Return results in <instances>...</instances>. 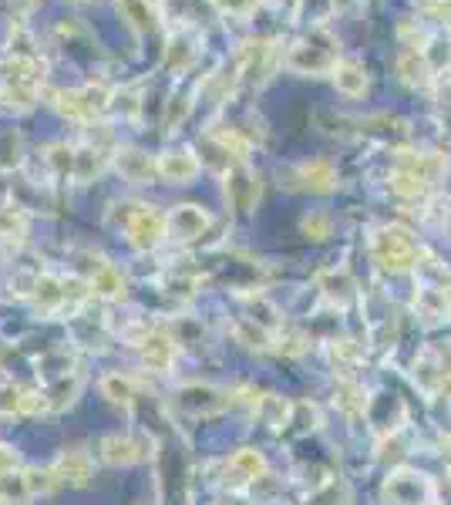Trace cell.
Here are the masks:
<instances>
[{
    "instance_id": "7c38bea8",
    "label": "cell",
    "mask_w": 451,
    "mask_h": 505,
    "mask_svg": "<svg viewBox=\"0 0 451 505\" xmlns=\"http://www.w3.org/2000/svg\"><path fill=\"white\" fill-rule=\"evenodd\" d=\"M138 354H142V364H146L148 371L169 374L175 364V354H179V341L152 327V331L138 341Z\"/></svg>"
},
{
    "instance_id": "9a60e30c",
    "label": "cell",
    "mask_w": 451,
    "mask_h": 505,
    "mask_svg": "<svg viewBox=\"0 0 451 505\" xmlns=\"http://www.w3.org/2000/svg\"><path fill=\"white\" fill-rule=\"evenodd\" d=\"M34 412H48L40 391H27V387L13 385V381H0V418L34 414Z\"/></svg>"
},
{
    "instance_id": "c3c4849f",
    "label": "cell",
    "mask_w": 451,
    "mask_h": 505,
    "mask_svg": "<svg viewBox=\"0 0 451 505\" xmlns=\"http://www.w3.org/2000/svg\"><path fill=\"white\" fill-rule=\"evenodd\" d=\"M331 354H333V360H358L360 358L354 341H333Z\"/></svg>"
},
{
    "instance_id": "d6986e66",
    "label": "cell",
    "mask_w": 451,
    "mask_h": 505,
    "mask_svg": "<svg viewBox=\"0 0 451 505\" xmlns=\"http://www.w3.org/2000/svg\"><path fill=\"white\" fill-rule=\"evenodd\" d=\"M398 169L425 179L431 186V182H438L441 175L448 173V159L438 155V152H398Z\"/></svg>"
},
{
    "instance_id": "6da1fadb",
    "label": "cell",
    "mask_w": 451,
    "mask_h": 505,
    "mask_svg": "<svg viewBox=\"0 0 451 505\" xmlns=\"http://www.w3.org/2000/svg\"><path fill=\"white\" fill-rule=\"evenodd\" d=\"M108 223H111V226L125 229V240L132 243L138 252L159 250L162 243L169 240V223H165V216H162L159 209H152V206L121 202V206H115V209H111Z\"/></svg>"
},
{
    "instance_id": "836d02e7",
    "label": "cell",
    "mask_w": 451,
    "mask_h": 505,
    "mask_svg": "<svg viewBox=\"0 0 451 505\" xmlns=\"http://www.w3.org/2000/svg\"><path fill=\"white\" fill-rule=\"evenodd\" d=\"M199 40L192 38V34H175L172 40H169V51H165V65L175 67V71H182V67H189L192 61H196V54H199V48H196Z\"/></svg>"
},
{
    "instance_id": "83f0119b",
    "label": "cell",
    "mask_w": 451,
    "mask_h": 505,
    "mask_svg": "<svg viewBox=\"0 0 451 505\" xmlns=\"http://www.w3.org/2000/svg\"><path fill=\"white\" fill-rule=\"evenodd\" d=\"M226 472H233L239 482H260V479H266L270 465H266V455L260 452V448H239V452L229 458V468H226Z\"/></svg>"
},
{
    "instance_id": "3957f363",
    "label": "cell",
    "mask_w": 451,
    "mask_h": 505,
    "mask_svg": "<svg viewBox=\"0 0 451 505\" xmlns=\"http://www.w3.org/2000/svg\"><path fill=\"white\" fill-rule=\"evenodd\" d=\"M421 246L404 226H377L371 233V256L385 273H404L414 270Z\"/></svg>"
},
{
    "instance_id": "d590c367",
    "label": "cell",
    "mask_w": 451,
    "mask_h": 505,
    "mask_svg": "<svg viewBox=\"0 0 451 505\" xmlns=\"http://www.w3.org/2000/svg\"><path fill=\"white\" fill-rule=\"evenodd\" d=\"M425 58L431 61L435 67V75L438 71H448L451 67V31H438V34H428V44H425Z\"/></svg>"
},
{
    "instance_id": "30bf717a",
    "label": "cell",
    "mask_w": 451,
    "mask_h": 505,
    "mask_svg": "<svg viewBox=\"0 0 451 505\" xmlns=\"http://www.w3.org/2000/svg\"><path fill=\"white\" fill-rule=\"evenodd\" d=\"M165 223H169V240L192 243V240H202V236H206V229L213 226V216L206 213L202 206L182 202V206H175L172 213L165 216Z\"/></svg>"
},
{
    "instance_id": "816d5d0a",
    "label": "cell",
    "mask_w": 451,
    "mask_h": 505,
    "mask_svg": "<svg viewBox=\"0 0 451 505\" xmlns=\"http://www.w3.org/2000/svg\"><path fill=\"white\" fill-rule=\"evenodd\" d=\"M4 4H7L13 13H27L31 7H34V0H4Z\"/></svg>"
},
{
    "instance_id": "603a6c76",
    "label": "cell",
    "mask_w": 451,
    "mask_h": 505,
    "mask_svg": "<svg viewBox=\"0 0 451 505\" xmlns=\"http://www.w3.org/2000/svg\"><path fill=\"white\" fill-rule=\"evenodd\" d=\"M40 81L38 78H7L0 88V102L11 108V111H31L38 105Z\"/></svg>"
},
{
    "instance_id": "52a82bcc",
    "label": "cell",
    "mask_w": 451,
    "mask_h": 505,
    "mask_svg": "<svg viewBox=\"0 0 451 505\" xmlns=\"http://www.w3.org/2000/svg\"><path fill=\"white\" fill-rule=\"evenodd\" d=\"M98 455L111 468L138 465V462H146L152 455V439L148 435H128V431L125 435H105L98 441Z\"/></svg>"
},
{
    "instance_id": "ac0fdd59",
    "label": "cell",
    "mask_w": 451,
    "mask_h": 505,
    "mask_svg": "<svg viewBox=\"0 0 451 505\" xmlns=\"http://www.w3.org/2000/svg\"><path fill=\"white\" fill-rule=\"evenodd\" d=\"M202 162L192 155V152H186V148H179V152H162L159 155V179H165V182H172V186H186V182H192L196 175H199Z\"/></svg>"
},
{
    "instance_id": "cb8c5ba5",
    "label": "cell",
    "mask_w": 451,
    "mask_h": 505,
    "mask_svg": "<svg viewBox=\"0 0 451 505\" xmlns=\"http://www.w3.org/2000/svg\"><path fill=\"white\" fill-rule=\"evenodd\" d=\"M398 78L408 88H428L435 81V67L425 58V51H401L398 58Z\"/></svg>"
},
{
    "instance_id": "7bdbcfd3",
    "label": "cell",
    "mask_w": 451,
    "mask_h": 505,
    "mask_svg": "<svg viewBox=\"0 0 451 505\" xmlns=\"http://www.w3.org/2000/svg\"><path fill=\"white\" fill-rule=\"evenodd\" d=\"M300 233H304L306 240L323 243L333 233V219L327 213H310V216L300 219Z\"/></svg>"
},
{
    "instance_id": "4316f807",
    "label": "cell",
    "mask_w": 451,
    "mask_h": 505,
    "mask_svg": "<svg viewBox=\"0 0 451 505\" xmlns=\"http://www.w3.org/2000/svg\"><path fill=\"white\" fill-rule=\"evenodd\" d=\"M119 13L135 34H152L159 27V11L148 0H119Z\"/></svg>"
},
{
    "instance_id": "8d00e7d4",
    "label": "cell",
    "mask_w": 451,
    "mask_h": 505,
    "mask_svg": "<svg viewBox=\"0 0 451 505\" xmlns=\"http://www.w3.org/2000/svg\"><path fill=\"white\" fill-rule=\"evenodd\" d=\"M387 182H391V192H394V196H401V199H425L428 189H431L425 179H418V175L404 173V169H394Z\"/></svg>"
},
{
    "instance_id": "ab89813d",
    "label": "cell",
    "mask_w": 451,
    "mask_h": 505,
    "mask_svg": "<svg viewBox=\"0 0 451 505\" xmlns=\"http://www.w3.org/2000/svg\"><path fill=\"white\" fill-rule=\"evenodd\" d=\"M337 408L340 412H347V414H360L364 412V404H367V398H364V391H360V385L358 381H337Z\"/></svg>"
},
{
    "instance_id": "ba28073f",
    "label": "cell",
    "mask_w": 451,
    "mask_h": 505,
    "mask_svg": "<svg viewBox=\"0 0 451 505\" xmlns=\"http://www.w3.org/2000/svg\"><path fill=\"white\" fill-rule=\"evenodd\" d=\"M226 182V202L236 216H250L260 202V192H263V182L260 175H252L246 165H236L229 175H223Z\"/></svg>"
},
{
    "instance_id": "f546056e",
    "label": "cell",
    "mask_w": 451,
    "mask_h": 505,
    "mask_svg": "<svg viewBox=\"0 0 451 505\" xmlns=\"http://www.w3.org/2000/svg\"><path fill=\"white\" fill-rule=\"evenodd\" d=\"M102 394H105L111 404H121V408H135V401H138V381L128 377V374H105L102 377Z\"/></svg>"
},
{
    "instance_id": "44dd1931",
    "label": "cell",
    "mask_w": 451,
    "mask_h": 505,
    "mask_svg": "<svg viewBox=\"0 0 451 505\" xmlns=\"http://www.w3.org/2000/svg\"><path fill=\"white\" fill-rule=\"evenodd\" d=\"M81 387H84V377H81L78 371L65 374V377H57V381H48V385H40V394H44L48 412H65V408H71V404L78 401Z\"/></svg>"
},
{
    "instance_id": "7dc6e473",
    "label": "cell",
    "mask_w": 451,
    "mask_h": 505,
    "mask_svg": "<svg viewBox=\"0 0 451 505\" xmlns=\"http://www.w3.org/2000/svg\"><path fill=\"white\" fill-rule=\"evenodd\" d=\"M213 4L219 7V13H233V17H239V13H250L256 0H213Z\"/></svg>"
},
{
    "instance_id": "f6af8a7d",
    "label": "cell",
    "mask_w": 451,
    "mask_h": 505,
    "mask_svg": "<svg viewBox=\"0 0 451 505\" xmlns=\"http://www.w3.org/2000/svg\"><path fill=\"white\" fill-rule=\"evenodd\" d=\"M189 108H192L189 98H172V102L165 105V128H172V125H179V121L186 119Z\"/></svg>"
},
{
    "instance_id": "e0dca14e",
    "label": "cell",
    "mask_w": 451,
    "mask_h": 505,
    "mask_svg": "<svg viewBox=\"0 0 451 505\" xmlns=\"http://www.w3.org/2000/svg\"><path fill=\"white\" fill-rule=\"evenodd\" d=\"M331 78H333V88L344 94V98H364L367 94V67L354 54H347V58L337 61Z\"/></svg>"
},
{
    "instance_id": "4fadbf2b",
    "label": "cell",
    "mask_w": 451,
    "mask_h": 505,
    "mask_svg": "<svg viewBox=\"0 0 451 505\" xmlns=\"http://www.w3.org/2000/svg\"><path fill=\"white\" fill-rule=\"evenodd\" d=\"M88 283H92V293L102 297V300H125L128 293V279L115 263H108L102 256H94L92 270H88Z\"/></svg>"
},
{
    "instance_id": "bcb514c9",
    "label": "cell",
    "mask_w": 451,
    "mask_h": 505,
    "mask_svg": "<svg viewBox=\"0 0 451 505\" xmlns=\"http://www.w3.org/2000/svg\"><path fill=\"white\" fill-rule=\"evenodd\" d=\"M438 364H441V394L451 401V344H445L438 350Z\"/></svg>"
},
{
    "instance_id": "5b68a950",
    "label": "cell",
    "mask_w": 451,
    "mask_h": 505,
    "mask_svg": "<svg viewBox=\"0 0 451 505\" xmlns=\"http://www.w3.org/2000/svg\"><path fill=\"white\" fill-rule=\"evenodd\" d=\"M175 412L192 414V418H206V414H216L233 404V394L223 391V387L209 385V381H192V385H182L172 394Z\"/></svg>"
},
{
    "instance_id": "74e56055",
    "label": "cell",
    "mask_w": 451,
    "mask_h": 505,
    "mask_svg": "<svg viewBox=\"0 0 451 505\" xmlns=\"http://www.w3.org/2000/svg\"><path fill=\"white\" fill-rule=\"evenodd\" d=\"M213 138L226 148V152H229V155H233V162H236V165H246V159H250V152H252V142L243 132H239V128H223V132H213Z\"/></svg>"
},
{
    "instance_id": "d4e9b609",
    "label": "cell",
    "mask_w": 451,
    "mask_h": 505,
    "mask_svg": "<svg viewBox=\"0 0 451 505\" xmlns=\"http://www.w3.org/2000/svg\"><path fill=\"white\" fill-rule=\"evenodd\" d=\"M105 165H108V152L102 146L88 142V146L75 148V182H78V186L94 182L98 175L105 173Z\"/></svg>"
},
{
    "instance_id": "f1b7e54d",
    "label": "cell",
    "mask_w": 451,
    "mask_h": 505,
    "mask_svg": "<svg viewBox=\"0 0 451 505\" xmlns=\"http://www.w3.org/2000/svg\"><path fill=\"white\" fill-rule=\"evenodd\" d=\"M38 374L44 377V385L65 377V374H75V350L67 344H57V347H51V350H44L38 358Z\"/></svg>"
},
{
    "instance_id": "11a10c76",
    "label": "cell",
    "mask_w": 451,
    "mask_h": 505,
    "mask_svg": "<svg viewBox=\"0 0 451 505\" xmlns=\"http://www.w3.org/2000/svg\"><path fill=\"white\" fill-rule=\"evenodd\" d=\"M0 505H24V502H11V499H0Z\"/></svg>"
},
{
    "instance_id": "484cf974",
    "label": "cell",
    "mask_w": 451,
    "mask_h": 505,
    "mask_svg": "<svg viewBox=\"0 0 451 505\" xmlns=\"http://www.w3.org/2000/svg\"><path fill=\"white\" fill-rule=\"evenodd\" d=\"M320 290H323V297L327 300H333L337 306H344L354 300V293H358V287H354V277L347 273L344 266H333V270H323L317 277Z\"/></svg>"
},
{
    "instance_id": "db71d44e",
    "label": "cell",
    "mask_w": 451,
    "mask_h": 505,
    "mask_svg": "<svg viewBox=\"0 0 451 505\" xmlns=\"http://www.w3.org/2000/svg\"><path fill=\"white\" fill-rule=\"evenodd\" d=\"M354 4H358V0H331V7H333V11H350Z\"/></svg>"
},
{
    "instance_id": "e575fe53",
    "label": "cell",
    "mask_w": 451,
    "mask_h": 505,
    "mask_svg": "<svg viewBox=\"0 0 451 505\" xmlns=\"http://www.w3.org/2000/svg\"><path fill=\"white\" fill-rule=\"evenodd\" d=\"M21 165H24V138H21V132H13V128H4L0 132V169L13 173Z\"/></svg>"
},
{
    "instance_id": "1f68e13d",
    "label": "cell",
    "mask_w": 451,
    "mask_h": 505,
    "mask_svg": "<svg viewBox=\"0 0 451 505\" xmlns=\"http://www.w3.org/2000/svg\"><path fill=\"white\" fill-rule=\"evenodd\" d=\"M233 337H236L243 347H250V350H270V347H273V333L266 331V327H260V323L250 317L233 320Z\"/></svg>"
},
{
    "instance_id": "9c48e42d",
    "label": "cell",
    "mask_w": 451,
    "mask_h": 505,
    "mask_svg": "<svg viewBox=\"0 0 451 505\" xmlns=\"http://www.w3.org/2000/svg\"><path fill=\"white\" fill-rule=\"evenodd\" d=\"M277 65V48L273 40H250L239 51V81L243 84H263Z\"/></svg>"
},
{
    "instance_id": "d6a6232c",
    "label": "cell",
    "mask_w": 451,
    "mask_h": 505,
    "mask_svg": "<svg viewBox=\"0 0 451 505\" xmlns=\"http://www.w3.org/2000/svg\"><path fill=\"white\" fill-rule=\"evenodd\" d=\"M414 381L421 385V391H425V394H438V391H441L438 350H425L421 358L414 360Z\"/></svg>"
},
{
    "instance_id": "7402d4cb",
    "label": "cell",
    "mask_w": 451,
    "mask_h": 505,
    "mask_svg": "<svg viewBox=\"0 0 451 505\" xmlns=\"http://www.w3.org/2000/svg\"><path fill=\"white\" fill-rule=\"evenodd\" d=\"M293 175H296V182L304 189H310V192H333V189H337V169H333L327 159L300 162V165L293 169Z\"/></svg>"
},
{
    "instance_id": "2e32d148",
    "label": "cell",
    "mask_w": 451,
    "mask_h": 505,
    "mask_svg": "<svg viewBox=\"0 0 451 505\" xmlns=\"http://www.w3.org/2000/svg\"><path fill=\"white\" fill-rule=\"evenodd\" d=\"M31 300H34V306H38L44 317L65 314V310H67L65 277H57V273H40L38 283H34V293H31Z\"/></svg>"
},
{
    "instance_id": "60d3db41",
    "label": "cell",
    "mask_w": 451,
    "mask_h": 505,
    "mask_svg": "<svg viewBox=\"0 0 451 505\" xmlns=\"http://www.w3.org/2000/svg\"><path fill=\"white\" fill-rule=\"evenodd\" d=\"M48 165H51L54 179H75V148L51 146L48 148Z\"/></svg>"
},
{
    "instance_id": "681fc988",
    "label": "cell",
    "mask_w": 451,
    "mask_h": 505,
    "mask_svg": "<svg viewBox=\"0 0 451 505\" xmlns=\"http://www.w3.org/2000/svg\"><path fill=\"white\" fill-rule=\"evenodd\" d=\"M17 465H21L17 452H13L11 445H0V475H4V472H17Z\"/></svg>"
},
{
    "instance_id": "b9f144b4",
    "label": "cell",
    "mask_w": 451,
    "mask_h": 505,
    "mask_svg": "<svg viewBox=\"0 0 451 505\" xmlns=\"http://www.w3.org/2000/svg\"><path fill=\"white\" fill-rule=\"evenodd\" d=\"M24 479H27V492L31 495H51L54 489L61 485L54 468H27Z\"/></svg>"
},
{
    "instance_id": "f35d334b",
    "label": "cell",
    "mask_w": 451,
    "mask_h": 505,
    "mask_svg": "<svg viewBox=\"0 0 451 505\" xmlns=\"http://www.w3.org/2000/svg\"><path fill=\"white\" fill-rule=\"evenodd\" d=\"M256 414H260V418H263L270 428H283L287 421H290V404L279 398V394H263V401H260Z\"/></svg>"
},
{
    "instance_id": "5bb4252c",
    "label": "cell",
    "mask_w": 451,
    "mask_h": 505,
    "mask_svg": "<svg viewBox=\"0 0 451 505\" xmlns=\"http://www.w3.org/2000/svg\"><path fill=\"white\" fill-rule=\"evenodd\" d=\"M51 468L57 472V479L65 482V485H75V489H84L94 475L92 455L84 452V448H78V445H75V448H65Z\"/></svg>"
},
{
    "instance_id": "f907efd6",
    "label": "cell",
    "mask_w": 451,
    "mask_h": 505,
    "mask_svg": "<svg viewBox=\"0 0 451 505\" xmlns=\"http://www.w3.org/2000/svg\"><path fill=\"white\" fill-rule=\"evenodd\" d=\"M277 350L279 354H290V358H300L306 350V344H304V337H287V341H279L277 344Z\"/></svg>"
},
{
    "instance_id": "4dcf8cb0",
    "label": "cell",
    "mask_w": 451,
    "mask_h": 505,
    "mask_svg": "<svg viewBox=\"0 0 451 505\" xmlns=\"http://www.w3.org/2000/svg\"><path fill=\"white\" fill-rule=\"evenodd\" d=\"M24 236H27L24 206H17V202L0 206V243H7V246H21Z\"/></svg>"
},
{
    "instance_id": "7a4b0ae2",
    "label": "cell",
    "mask_w": 451,
    "mask_h": 505,
    "mask_svg": "<svg viewBox=\"0 0 451 505\" xmlns=\"http://www.w3.org/2000/svg\"><path fill=\"white\" fill-rule=\"evenodd\" d=\"M340 61V48L331 31H323V24H314V31L290 44V51L283 58V65L306 75V78H320V75H333V67Z\"/></svg>"
},
{
    "instance_id": "ffe728a7",
    "label": "cell",
    "mask_w": 451,
    "mask_h": 505,
    "mask_svg": "<svg viewBox=\"0 0 451 505\" xmlns=\"http://www.w3.org/2000/svg\"><path fill=\"white\" fill-rule=\"evenodd\" d=\"M414 310L428 320H448L451 314V290L448 287H435L418 279V293H414Z\"/></svg>"
},
{
    "instance_id": "9f6ffc18",
    "label": "cell",
    "mask_w": 451,
    "mask_h": 505,
    "mask_svg": "<svg viewBox=\"0 0 451 505\" xmlns=\"http://www.w3.org/2000/svg\"><path fill=\"white\" fill-rule=\"evenodd\" d=\"M448 233H451V216H448Z\"/></svg>"
},
{
    "instance_id": "ee69618b",
    "label": "cell",
    "mask_w": 451,
    "mask_h": 505,
    "mask_svg": "<svg viewBox=\"0 0 451 505\" xmlns=\"http://www.w3.org/2000/svg\"><path fill=\"white\" fill-rule=\"evenodd\" d=\"M27 479L24 472H4L0 475V499H11V502H24L27 499Z\"/></svg>"
},
{
    "instance_id": "277c9868",
    "label": "cell",
    "mask_w": 451,
    "mask_h": 505,
    "mask_svg": "<svg viewBox=\"0 0 451 505\" xmlns=\"http://www.w3.org/2000/svg\"><path fill=\"white\" fill-rule=\"evenodd\" d=\"M57 102V111L65 115V119L71 121H94L102 119L108 108H111V98H115V92L108 88V84H84V88H71V92H57L54 94Z\"/></svg>"
},
{
    "instance_id": "8fae6325",
    "label": "cell",
    "mask_w": 451,
    "mask_h": 505,
    "mask_svg": "<svg viewBox=\"0 0 451 505\" xmlns=\"http://www.w3.org/2000/svg\"><path fill=\"white\" fill-rule=\"evenodd\" d=\"M111 165L132 186H148L159 175V159H152L142 148H115L111 152Z\"/></svg>"
},
{
    "instance_id": "6f0895ef",
    "label": "cell",
    "mask_w": 451,
    "mask_h": 505,
    "mask_svg": "<svg viewBox=\"0 0 451 505\" xmlns=\"http://www.w3.org/2000/svg\"><path fill=\"white\" fill-rule=\"evenodd\" d=\"M78 4H84V0H78Z\"/></svg>"
},
{
    "instance_id": "8992f818",
    "label": "cell",
    "mask_w": 451,
    "mask_h": 505,
    "mask_svg": "<svg viewBox=\"0 0 451 505\" xmlns=\"http://www.w3.org/2000/svg\"><path fill=\"white\" fill-rule=\"evenodd\" d=\"M385 499L391 505H435V482L425 472L398 468L385 482Z\"/></svg>"
},
{
    "instance_id": "f5cc1de1",
    "label": "cell",
    "mask_w": 451,
    "mask_h": 505,
    "mask_svg": "<svg viewBox=\"0 0 451 505\" xmlns=\"http://www.w3.org/2000/svg\"><path fill=\"white\" fill-rule=\"evenodd\" d=\"M7 199H11V186L4 182V169H0V206H7Z\"/></svg>"
}]
</instances>
